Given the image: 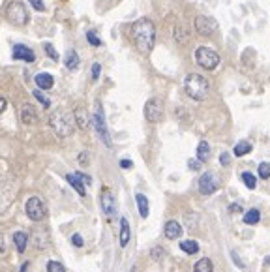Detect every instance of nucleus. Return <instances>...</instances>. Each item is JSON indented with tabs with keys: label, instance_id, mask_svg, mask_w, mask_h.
<instances>
[{
	"label": "nucleus",
	"instance_id": "obj_37",
	"mask_svg": "<svg viewBox=\"0 0 270 272\" xmlns=\"http://www.w3.org/2000/svg\"><path fill=\"white\" fill-rule=\"evenodd\" d=\"M77 160H79V163H81V165H83V167H86V165H88V163H90V158H88V152H81V154H79V158H77Z\"/></svg>",
	"mask_w": 270,
	"mask_h": 272
},
{
	"label": "nucleus",
	"instance_id": "obj_30",
	"mask_svg": "<svg viewBox=\"0 0 270 272\" xmlns=\"http://www.w3.org/2000/svg\"><path fill=\"white\" fill-rule=\"evenodd\" d=\"M259 176L261 178H270V163H267V161H263V163H259Z\"/></svg>",
	"mask_w": 270,
	"mask_h": 272
},
{
	"label": "nucleus",
	"instance_id": "obj_26",
	"mask_svg": "<svg viewBox=\"0 0 270 272\" xmlns=\"http://www.w3.org/2000/svg\"><path fill=\"white\" fill-rule=\"evenodd\" d=\"M180 250L184 253H188V255H193V253L199 252V244H197L195 240H182L180 242Z\"/></svg>",
	"mask_w": 270,
	"mask_h": 272
},
{
	"label": "nucleus",
	"instance_id": "obj_23",
	"mask_svg": "<svg viewBox=\"0 0 270 272\" xmlns=\"http://www.w3.org/2000/svg\"><path fill=\"white\" fill-rule=\"evenodd\" d=\"M193 272H214V265L209 257H203L193 265Z\"/></svg>",
	"mask_w": 270,
	"mask_h": 272
},
{
	"label": "nucleus",
	"instance_id": "obj_39",
	"mask_svg": "<svg viewBox=\"0 0 270 272\" xmlns=\"http://www.w3.org/2000/svg\"><path fill=\"white\" fill-rule=\"evenodd\" d=\"M188 167H190L192 171H199V169H201V161L199 160H190L188 161Z\"/></svg>",
	"mask_w": 270,
	"mask_h": 272
},
{
	"label": "nucleus",
	"instance_id": "obj_36",
	"mask_svg": "<svg viewBox=\"0 0 270 272\" xmlns=\"http://www.w3.org/2000/svg\"><path fill=\"white\" fill-rule=\"evenodd\" d=\"M220 163L223 165V167H229V165H231V156H229L227 152H221L220 154Z\"/></svg>",
	"mask_w": 270,
	"mask_h": 272
},
{
	"label": "nucleus",
	"instance_id": "obj_31",
	"mask_svg": "<svg viewBox=\"0 0 270 272\" xmlns=\"http://www.w3.org/2000/svg\"><path fill=\"white\" fill-rule=\"evenodd\" d=\"M86 39H88V43H90V45H94V47H99V45H101V39H99L98 34H94L92 30H88V32H86Z\"/></svg>",
	"mask_w": 270,
	"mask_h": 272
},
{
	"label": "nucleus",
	"instance_id": "obj_47",
	"mask_svg": "<svg viewBox=\"0 0 270 272\" xmlns=\"http://www.w3.org/2000/svg\"><path fill=\"white\" fill-rule=\"evenodd\" d=\"M265 261H267V265H269V267H270V255H269V257H267V259H265Z\"/></svg>",
	"mask_w": 270,
	"mask_h": 272
},
{
	"label": "nucleus",
	"instance_id": "obj_10",
	"mask_svg": "<svg viewBox=\"0 0 270 272\" xmlns=\"http://www.w3.org/2000/svg\"><path fill=\"white\" fill-rule=\"evenodd\" d=\"M99 199H101V209L105 212V216L113 220L116 216V201H115V195L109 188H103L101 194H99Z\"/></svg>",
	"mask_w": 270,
	"mask_h": 272
},
{
	"label": "nucleus",
	"instance_id": "obj_13",
	"mask_svg": "<svg viewBox=\"0 0 270 272\" xmlns=\"http://www.w3.org/2000/svg\"><path fill=\"white\" fill-rule=\"evenodd\" d=\"M21 120H23V124H26V126H32V124L38 122V113H36V109H34V105L25 103V105L21 107Z\"/></svg>",
	"mask_w": 270,
	"mask_h": 272
},
{
	"label": "nucleus",
	"instance_id": "obj_11",
	"mask_svg": "<svg viewBox=\"0 0 270 272\" xmlns=\"http://www.w3.org/2000/svg\"><path fill=\"white\" fill-rule=\"evenodd\" d=\"M218 190V178L214 173H203L199 178V192L203 195H212Z\"/></svg>",
	"mask_w": 270,
	"mask_h": 272
},
{
	"label": "nucleus",
	"instance_id": "obj_45",
	"mask_svg": "<svg viewBox=\"0 0 270 272\" xmlns=\"http://www.w3.org/2000/svg\"><path fill=\"white\" fill-rule=\"evenodd\" d=\"M231 255H233L234 263H236V265H238V267H244V263H242V261L238 259V255H236V252H231Z\"/></svg>",
	"mask_w": 270,
	"mask_h": 272
},
{
	"label": "nucleus",
	"instance_id": "obj_14",
	"mask_svg": "<svg viewBox=\"0 0 270 272\" xmlns=\"http://www.w3.org/2000/svg\"><path fill=\"white\" fill-rule=\"evenodd\" d=\"M163 233H165V236H167L169 240H176L178 236L182 235V227H180V223L178 222L169 220V222L165 223V227H163Z\"/></svg>",
	"mask_w": 270,
	"mask_h": 272
},
{
	"label": "nucleus",
	"instance_id": "obj_27",
	"mask_svg": "<svg viewBox=\"0 0 270 272\" xmlns=\"http://www.w3.org/2000/svg\"><path fill=\"white\" fill-rule=\"evenodd\" d=\"M43 51L47 53V57H49V58H51L53 62H58V58H60V57H58V53H57V49L53 47V43H49V41H45V43H43Z\"/></svg>",
	"mask_w": 270,
	"mask_h": 272
},
{
	"label": "nucleus",
	"instance_id": "obj_2",
	"mask_svg": "<svg viewBox=\"0 0 270 272\" xmlns=\"http://www.w3.org/2000/svg\"><path fill=\"white\" fill-rule=\"evenodd\" d=\"M49 126L60 139H66L75 132V118L70 111L58 107L49 115Z\"/></svg>",
	"mask_w": 270,
	"mask_h": 272
},
{
	"label": "nucleus",
	"instance_id": "obj_28",
	"mask_svg": "<svg viewBox=\"0 0 270 272\" xmlns=\"http://www.w3.org/2000/svg\"><path fill=\"white\" fill-rule=\"evenodd\" d=\"M242 180H244V184L250 188V190H255V186H257V180H255V175L251 173H242Z\"/></svg>",
	"mask_w": 270,
	"mask_h": 272
},
{
	"label": "nucleus",
	"instance_id": "obj_5",
	"mask_svg": "<svg viewBox=\"0 0 270 272\" xmlns=\"http://www.w3.org/2000/svg\"><path fill=\"white\" fill-rule=\"evenodd\" d=\"M195 62L205 70H214L220 64V55L210 47H199L195 49Z\"/></svg>",
	"mask_w": 270,
	"mask_h": 272
},
{
	"label": "nucleus",
	"instance_id": "obj_35",
	"mask_svg": "<svg viewBox=\"0 0 270 272\" xmlns=\"http://www.w3.org/2000/svg\"><path fill=\"white\" fill-rule=\"evenodd\" d=\"M30 2V6L36 10V12H43L45 10V4H43V0H28Z\"/></svg>",
	"mask_w": 270,
	"mask_h": 272
},
{
	"label": "nucleus",
	"instance_id": "obj_15",
	"mask_svg": "<svg viewBox=\"0 0 270 272\" xmlns=\"http://www.w3.org/2000/svg\"><path fill=\"white\" fill-rule=\"evenodd\" d=\"M66 180L72 184V188H74V190L77 192V194H79V195H81V197H85V195H86V188H85V182L81 180V176H79V175H72V173L66 175Z\"/></svg>",
	"mask_w": 270,
	"mask_h": 272
},
{
	"label": "nucleus",
	"instance_id": "obj_4",
	"mask_svg": "<svg viewBox=\"0 0 270 272\" xmlns=\"http://www.w3.org/2000/svg\"><path fill=\"white\" fill-rule=\"evenodd\" d=\"M6 19L13 26H25L28 23V12H26L25 4L19 0H13L6 6Z\"/></svg>",
	"mask_w": 270,
	"mask_h": 272
},
{
	"label": "nucleus",
	"instance_id": "obj_1",
	"mask_svg": "<svg viewBox=\"0 0 270 272\" xmlns=\"http://www.w3.org/2000/svg\"><path fill=\"white\" fill-rule=\"evenodd\" d=\"M132 39H134L135 47L141 53H150L154 49V41H156V26H154V23L147 17L135 21L134 26H132Z\"/></svg>",
	"mask_w": 270,
	"mask_h": 272
},
{
	"label": "nucleus",
	"instance_id": "obj_18",
	"mask_svg": "<svg viewBox=\"0 0 270 272\" xmlns=\"http://www.w3.org/2000/svg\"><path fill=\"white\" fill-rule=\"evenodd\" d=\"M64 64L68 70H77L79 68V55L75 53V49H70L64 57Z\"/></svg>",
	"mask_w": 270,
	"mask_h": 272
},
{
	"label": "nucleus",
	"instance_id": "obj_44",
	"mask_svg": "<svg viewBox=\"0 0 270 272\" xmlns=\"http://www.w3.org/2000/svg\"><path fill=\"white\" fill-rule=\"evenodd\" d=\"M132 165H134V163L130 160H120V167H122V169H130Z\"/></svg>",
	"mask_w": 270,
	"mask_h": 272
},
{
	"label": "nucleus",
	"instance_id": "obj_22",
	"mask_svg": "<svg viewBox=\"0 0 270 272\" xmlns=\"http://www.w3.org/2000/svg\"><path fill=\"white\" fill-rule=\"evenodd\" d=\"M128 242H130V222L122 218L120 220V246H128Z\"/></svg>",
	"mask_w": 270,
	"mask_h": 272
},
{
	"label": "nucleus",
	"instance_id": "obj_20",
	"mask_svg": "<svg viewBox=\"0 0 270 272\" xmlns=\"http://www.w3.org/2000/svg\"><path fill=\"white\" fill-rule=\"evenodd\" d=\"M135 201H137V209H139L141 218H148V199H147V195L137 194V195H135Z\"/></svg>",
	"mask_w": 270,
	"mask_h": 272
},
{
	"label": "nucleus",
	"instance_id": "obj_7",
	"mask_svg": "<svg viewBox=\"0 0 270 272\" xmlns=\"http://www.w3.org/2000/svg\"><path fill=\"white\" fill-rule=\"evenodd\" d=\"M92 124H94V130H96V134L99 136V139L103 141V145L111 149V137H109V132H107V124H105L101 103H96V111L92 115Z\"/></svg>",
	"mask_w": 270,
	"mask_h": 272
},
{
	"label": "nucleus",
	"instance_id": "obj_21",
	"mask_svg": "<svg viewBox=\"0 0 270 272\" xmlns=\"http://www.w3.org/2000/svg\"><path fill=\"white\" fill-rule=\"evenodd\" d=\"M74 118H75V124H77L79 128H86V126H88V115H86L85 107H77L74 113Z\"/></svg>",
	"mask_w": 270,
	"mask_h": 272
},
{
	"label": "nucleus",
	"instance_id": "obj_25",
	"mask_svg": "<svg viewBox=\"0 0 270 272\" xmlns=\"http://www.w3.org/2000/svg\"><path fill=\"white\" fill-rule=\"evenodd\" d=\"M234 156H246V154H250L251 152V143L250 141H240V143H236V147H234Z\"/></svg>",
	"mask_w": 270,
	"mask_h": 272
},
{
	"label": "nucleus",
	"instance_id": "obj_40",
	"mask_svg": "<svg viewBox=\"0 0 270 272\" xmlns=\"http://www.w3.org/2000/svg\"><path fill=\"white\" fill-rule=\"evenodd\" d=\"M6 107H8V99L0 96V117H2V113L6 111Z\"/></svg>",
	"mask_w": 270,
	"mask_h": 272
},
{
	"label": "nucleus",
	"instance_id": "obj_8",
	"mask_svg": "<svg viewBox=\"0 0 270 272\" xmlns=\"http://www.w3.org/2000/svg\"><path fill=\"white\" fill-rule=\"evenodd\" d=\"M193 26H195V30L201 36H212L218 30V23L214 19L207 17V15H197L195 21H193Z\"/></svg>",
	"mask_w": 270,
	"mask_h": 272
},
{
	"label": "nucleus",
	"instance_id": "obj_38",
	"mask_svg": "<svg viewBox=\"0 0 270 272\" xmlns=\"http://www.w3.org/2000/svg\"><path fill=\"white\" fill-rule=\"evenodd\" d=\"M72 242H74V246H77V248H83V244H85V240H83V236H81V235H77V233H75V235L72 236Z\"/></svg>",
	"mask_w": 270,
	"mask_h": 272
},
{
	"label": "nucleus",
	"instance_id": "obj_16",
	"mask_svg": "<svg viewBox=\"0 0 270 272\" xmlns=\"http://www.w3.org/2000/svg\"><path fill=\"white\" fill-rule=\"evenodd\" d=\"M34 81H36V87L39 88V90H51L53 85H55V79H53V75H49V74H38Z\"/></svg>",
	"mask_w": 270,
	"mask_h": 272
},
{
	"label": "nucleus",
	"instance_id": "obj_9",
	"mask_svg": "<svg viewBox=\"0 0 270 272\" xmlns=\"http://www.w3.org/2000/svg\"><path fill=\"white\" fill-rule=\"evenodd\" d=\"M145 117L148 122H160L163 118V105L158 98H150L145 103Z\"/></svg>",
	"mask_w": 270,
	"mask_h": 272
},
{
	"label": "nucleus",
	"instance_id": "obj_19",
	"mask_svg": "<svg viewBox=\"0 0 270 272\" xmlns=\"http://www.w3.org/2000/svg\"><path fill=\"white\" fill-rule=\"evenodd\" d=\"M197 160L201 161V163L210 160V145L207 141H201L199 143V147H197Z\"/></svg>",
	"mask_w": 270,
	"mask_h": 272
},
{
	"label": "nucleus",
	"instance_id": "obj_3",
	"mask_svg": "<svg viewBox=\"0 0 270 272\" xmlns=\"http://www.w3.org/2000/svg\"><path fill=\"white\" fill-rule=\"evenodd\" d=\"M184 90H186V94H188L192 99H195V101H203V99L209 96L210 83H209V79H207V77H203V75L190 74L184 81Z\"/></svg>",
	"mask_w": 270,
	"mask_h": 272
},
{
	"label": "nucleus",
	"instance_id": "obj_43",
	"mask_svg": "<svg viewBox=\"0 0 270 272\" xmlns=\"http://www.w3.org/2000/svg\"><path fill=\"white\" fill-rule=\"evenodd\" d=\"M4 250H6V238L0 233V253H4Z\"/></svg>",
	"mask_w": 270,
	"mask_h": 272
},
{
	"label": "nucleus",
	"instance_id": "obj_12",
	"mask_svg": "<svg viewBox=\"0 0 270 272\" xmlns=\"http://www.w3.org/2000/svg\"><path fill=\"white\" fill-rule=\"evenodd\" d=\"M13 58L25 62H34L36 60V55H34V51L30 49V47H26V45H15L13 47Z\"/></svg>",
	"mask_w": 270,
	"mask_h": 272
},
{
	"label": "nucleus",
	"instance_id": "obj_33",
	"mask_svg": "<svg viewBox=\"0 0 270 272\" xmlns=\"http://www.w3.org/2000/svg\"><path fill=\"white\" fill-rule=\"evenodd\" d=\"M174 36H176V39H178L180 43H184L186 39H188V32L182 30V26H176V28H174Z\"/></svg>",
	"mask_w": 270,
	"mask_h": 272
},
{
	"label": "nucleus",
	"instance_id": "obj_29",
	"mask_svg": "<svg viewBox=\"0 0 270 272\" xmlns=\"http://www.w3.org/2000/svg\"><path fill=\"white\" fill-rule=\"evenodd\" d=\"M32 94H34V98H36L38 101H39V103L43 105V107H49V103H51L49 98H47V96H45V94H43V92H41L39 88H38V90H34Z\"/></svg>",
	"mask_w": 270,
	"mask_h": 272
},
{
	"label": "nucleus",
	"instance_id": "obj_24",
	"mask_svg": "<svg viewBox=\"0 0 270 272\" xmlns=\"http://www.w3.org/2000/svg\"><path fill=\"white\" fill-rule=\"evenodd\" d=\"M244 223L246 225H255V223L261 222V212L257 211V209H250V211L244 214Z\"/></svg>",
	"mask_w": 270,
	"mask_h": 272
},
{
	"label": "nucleus",
	"instance_id": "obj_6",
	"mask_svg": "<svg viewBox=\"0 0 270 272\" xmlns=\"http://www.w3.org/2000/svg\"><path fill=\"white\" fill-rule=\"evenodd\" d=\"M25 211H26V216H28L32 222H41V220H45V216H47L45 203L41 201V197H38V195L28 197V201H26V205H25Z\"/></svg>",
	"mask_w": 270,
	"mask_h": 272
},
{
	"label": "nucleus",
	"instance_id": "obj_46",
	"mask_svg": "<svg viewBox=\"0 0 270 272\" xmlns=\"http://www.w3.org/2000/svg\"><path fill=\"white\" fill-rule=\"evenodd\" d=\"M28 267H30V263L26 261V263H23V267H21V272H28Z\"/></svg>",
	"mask_w": 270,
	"mask_h": 272
},
{
	"label": "nucleus",
	"instance_id": "obj_34",
	"mask_svg": "<svg viewBox=\"0 0 270 272\" xmlns=\"http://www.w3.org/2000/svg\"><path fill=\"white\" fill-rule=\"evenodd\" d=\"M90 72H92V81H98L99 79V72H101V64H98V62H96V64H92V70H90Z\"/></svg>",
	"mask_w": 270,
	"mask_h": 272
},
{
	"label": "nucleus",
	"instance_id": "obj_41",
	"mask_svg": "<svg viewBox=\"0 0 270 272\" xmlns=\"http://www.w3.org/2000/svg\"><path fill=\"white\" fill-rule=\"evenodd\" d=\"M229 212H242V205H238V203H233V205L229 207Z\"/></svg>",
	"mask_w": 270,
	"mask_h": 272
},
{
	"label": "nucleus",
	"instance_id": "obj_17",
	"mask_svg": "<svg viewBox=\"0 0 270 272\" xmlns=\"http://www.w3.org/2000/svg\"><path fill=\"white\" fill-rule=\"evenodd\" d=\"M26 240H28V236H26L25 231H15L13 233V244H15L19 253H23L26 250Z\"/></svg>",
	"mask_w": 270,
	"mask_h": 272
},
{
	"label": "nucleus",
	"instance_id": "obj_42",
	"mask_svg": "<svg viewBox=\"0 0 270 272\" xmlns=\"http://www.w3.org/2000/svg\"><path fill=\"white\" fill-rule=\"evenodd\" d=\"M79 175V176H81V180H83V182H85V184H90V182H92V178H90V176H88V175H85V173H77Z\"/></svg>",
	"mask_w": 270,
	"mask_h": 272
},
{
	"label": "nucleus",
	"instance_id": "obj_32",
	"mask_svg": "<svg viewBox=\"0 0 270 272\" xmlns=\"http://www.w3.org/2000/svg\"><path fill=\"white\" fill-rule=\"evenodd\" d=\"M47 272H66V269H64V265L58 263V261H49Z\"/></svg>",
	"mask_w": 270,
	"mask_h": 272
}]
</instances>
